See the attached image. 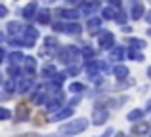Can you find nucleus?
Here are the masks:
<instances>
[{
	"label": "nucleus",
	"instance_id": "1",
	"mask_svg": "<svg viewBox=\"0 0 151 137\" xmlns=\"http://www.w3.org/2000/svg\"><path fill=\"white\" fill-rule=\"evenodd\" d=\"M58 59L69 67V65H78V61L82 59V55H81V50H78L77 46L69 44V46H63V48L58 50Z\"/></svg>",
	"mask_w": 151,
	"mask_h": 137
},
{
	"label": "nucleus",
	"instance_id": "2",
	"mask_svg": "<svg viewBox=\"0 0 151 137\" xmlns=\"http://www.w3.org/2000/svg\"><path fill=\"white\" fill-rule=\"evenodd\" d=\"M90 126V122L86 118H75L71 122H65L59 126V133L61 135H78L82 131H86Z\"/></svg>",
	"mask_w": 151,
	"mask_h": 137
},
{
	"label": "nucleus",
	"instance_id": "3",
	"mask_svg": "<svg viewBox=\"0 0 151 137\" xmlns=\"http://www.w3.org/2000/svg\"><path fill=\"white\" fill-rule=\"evenodd\" d=\"M38 36H40V33H38V31L35 29V27H27V29H23V33L19 34L23 48H33V46L37 44Z\"/></svg>",
	"mask_w": 151,
	"mask_h": 137
},
{
	"label": "nucleus",
	"instance_id": "4",
	"mask_svg": "<svg viewBox=\"0 0 151 137\" xmlns=\"http://www.w3.org/2000/svg\"><path fill=\"white\" fill-rule=\"evenodd\" d=\"M98 46H100L101 50H107V52H109L115 46V34L111 33V31L101 29L100 33H98Z\"/></svg>",
	"mask_w": 151,
	"mask_h": 137
},
{
	"label": "nucleus",
	"instance_id": "5",
	"mask_svg": "<svg viewBox=\"0 0 151 137\" xmlns=\"http://www.w3.org/2000/svg\"><path fill=\"white\" fill-rule=\"evenodd\" d=\"M33 88H35V78L33 76H19L17 80H15V92L17 93H29V92H33Z\"/></svg>",
	"mask_w": 151,
	"mask_h": 137
},
{
	"label": "nucleus",
	"instance_id": "6",
	"mask_svg": "<svg viewBox=\"0 0 151 137\" xmlns=\"http://www.w3.org/2000/svg\"><path fill=\"white\" fill-rule=\"evenodd\" d=\"M145 15V8H144V2L142 0H130V11H128V17L138 21Z\"/></svg>",
	"mask_w": 151,
	"mask_h": 137
},
{
	"label": "nucleus",
	"instance_id": "7",
	"mask_svg": "<svg viewBox=\"0 0 151 137\" xmlns=\"http://www.w3.org/2000/svg\"><path fill=\"white\" fill-rule=\"evenodd\" d=\"M98 10H101V2H100V0H88V2H82V6L78 8L81 15H88V17H92Z\"/></svg>",
	"mask_w": 151,
	"mask_h": 137
},
{
	"label": "nucleus",
	"instance_id": "8",
	"mask_svg": "<svg viewBox=\"0 0 151 137\" xmlns=\"http://www.w3.org/2000/svg\"><path fill=\"white\" fill-rule=\"evenodd\" d=\"M109 120V111L101 107H96L92 111V124L94 126H103V124Z\"/></svg>",
	"mask_w": 151,
	"mask_h": 137
},
{
	"label": "nucleus",
	"instance_id": "9",
	"mask_svg": "<svg viewBox=\"0 0 151 137\" xmlns=\"http://www.w3.org/2000/svg\"><path fill=\"white\" fill-rule=\"evenodd\" d=\"M151 130V124L149 122H144V120H140V122H134L132 128H130V133L132 135H147Z\"/></svg>",
	"mask_w": 151,
	"mask_h": 137
},
{
	"label": "nucleus",
	"instance_id": "10",
	"mask_svg": "<svg viewBox=\"0 0 151 137\" xmlns=\"http://www.w3.org/2000/svg\"><path fill=\"white\" fill-rule=\"evenodd\" d=\"M73 114H75V109L73 107H65V109L61 107L58 112H54V114H52V122H61V120L71 118Z\"/></svg>",
	"mask_w": 151,
	"mask_h": 137
},
{
	"label": "nucleus",
	"instance_id": "11",
	"mask_svg": "<svg viewBox=\"0 0 151 137\" xmlns=\"http://www.w3.org/2000/svg\"><path fill=\"white\" fill-rule=\"evenodd\" d=\"M29 107H27V103H19L17 109H15V122H27L29 120Z\"/></svg>",
	"mask_w": 151,
	"mask_h": 137
},
{
	"label": "nucleus",
	"instance_id": "12",
	"mask_svg": "<svg viewBox=\"0 0 151 137\" xmlns=\"http://www.w3.org/2000/svg\"><path fill=\"white\" fill-rule=\"evenodd\" d=\"M124 48L122 46H113V48L109 50V61H113V63H119V61H124Z\"/></svg>",
	"mask_w": 151,
	"mask_h": 137
},
{
	"label": "nucleus",
	"instance_id": "13",
	"mask_svg": "<svg viewBox=\"0 0 151 137\" xmlns=\"http://www.w3.org/2000/svg\"><path fill=\"white\" fill-rule=\"evenodd\" d=\"M113 76L117 78V80H126V78L130 76V70H128V67H126V65H122V63H117L113 67Z\"/></svg>",
	"mask_w": 151,
	"mask_h": 137
},
{
	"label": "nucleus",
	"instance_id": "14",
	"mask_svg": "<svg viewBox=\"0 0 151 137\" xmlns=\"http://www.w3.org/2000/svg\"><path fill=\"white\" fill-rule=\"evenodd\" d=\"M55 13H58L61 19H69V21H77V19L81 17V11H78V10H73V8H67V10H58Z\"/></svg>",
	"mask_w": 151,
	"mask_h": 137
},
{
	"label": "nucleus",
	"instance_id": "15",
	"mask_svg": "<svg viewBox=\"0 0 151 137\" xmlns=\"http://www.w3.org/2000/svg\"><path fill=\"white\" fill-rule=\"evenodd\" d=\"M86 29L90 34H98L101 31V17H88L86 21Z\"/></svg>",
	"mask_w": 151,
	"mask_h": 137
},
{
	"label": "nucleus",
	"instance_id": "16",
	"mask_svg": "<svg viewBox=\"0 0 151 137\" xmlns=\"http://www.w3.org/2000/svg\"><path fill=\"white\" fill-rule=\"evenodd\" d=\"M35 70H37V59L35 57H25L23 59V72L27 76H35Z\"/></svg>",
	"mask_w": 151,
	"mask_h": 137
},
{
	"label": "nucleus",
	"instance_id": "17",
	"mask_svg": "<svg viewBox=\"0 0 151 137\" xmlns=\"http://www.w3.org/2000/svg\"><path fill=\"white\" fill-rule=\"evenodd\" d=\"M37 11H38V4L37 2H29L25 8L21 10V15L25 19H33V17H37Z\"/></svg>",
	"mask_w": 151,
	"mask_h": 137
},
{
	"label": "nucleus",
	"instance_id": "18",
	"mask_svg": "<svg viewBox=\"0 0 151 137\" xmlns=\"http://www.w3.org/2000/svg\"><path fill=\"white\" fill-rule=\"evenodd\" d=\"M144 116H145V111L144 109H132V111L126 114V120L128 122H140V120H144Z\"/></svg>",
	"mask_w": 151,
	"mask_h": 137
},
{
	"label": "nucleus",
	"instance_id": "19",
	"mask_svg": "<svg viewBox=\"0 0 151 137\" xmlns=\"http://www.w3.org/2000/svg\"><path fill=\"white\" fill-rule=\"evenodd\" d=\"M65 34H71V36H78V34L82 33V27L78 25L77 21H71V23H65V31H63Z\"/></svg>",
	"mask_w": 151,
	"mask_h": 137
},
{
	"label": "nucleus",
	"instance_id": "20",
	"mask_svg": "<svg viewBox=\"0 0 151 137\" xmlns=\"http://www.w3.org/2000/svg\"><path fill=\"white\" fill-rule=\"evenodd\" d=\"M23 29H25V27H23L19 21H10V23L6 25V31L10 33V36H17V34H21Z\"/></svg>",
	"mask_w": 151,
	"mask_h": 137
},
{
	"label": "nucleus",
	"instance_id": "21",
	"mask_svg": "<svg viewBox=\"0 0 151 137\" xmlns=\"http://www.w3.org/2000/svg\"><path fill=\"white\" fill-rule=\"evenodd\" d=\"M44 48L55 53V52L59 50V40H58L55 36H46V38H44Z\"/></svg>",
	"mask_w": 151,
	"mask_h": 137
},
{
	"label": "nucleus",
	"instance_id": "22",
	"mask_svg": "<svg viewBox=\"0 0 151 137\" xmlns=\"http://www.w3.org/2000/svg\"><path fill=\"white\" fill-rule=\"evenodd\" d=\"M126 55L130 57L132 61H136V63H142V61H145L144 53H142V50H134V48H128V52H126Z\"/></svg>",
	"mask_w": 151,
	"mask_h": 137
},
{
	"label": "nucleus",
	"instance_id": "23",
	"mask_svg": "<svg viewBox=\"0 0 151 137\" xmlns=\"http://www.w3.org/2000/svg\"><path fill=\"white\" fill-rule=\"evenodd\" d=\"M55 72H58V69H55L54 65H48V63H46L44 67H42V70H40L42 78H46V80H50V78H54V76H55Z\"/></svg>",
	"mask_w": 151,
	"mask_h": 137
},
{
	"label": "nucleus",
	"instance_id": "24",
	"mask_svg": "<svg viewBox=\"0 0 151 137\" xmlns=\"http://www.w3.org/2000/svg\"><path fill=\"white\" fill-rule=\"evenodd\" d=\"M23 59H25V55H23L21 52H12V53H8V61H10V65H19V63H23Z\"/></svg>",
	"mask_w": 151,
	"mask_h": 137
},
{
	"label": "nucleus",
	"instance_id": "25",
	"mask_svg": "<svg viewBox=\"0 0 151 137\" xmlns=\"http://www.w3.org/2000/svg\"><path fill=\"white\" fill-rule=\"evenodd\" d=\"M37 21L40 23V25H48V23L52 21L50 11H48V10H40V11H37Z\"/></svg>",
	"mask_w": 151,
	"mask_h": 137
},
{
	"label": "nucleus",
	"instance_id": "26",
	"mask_svg": "<svg viewBox=\"0 0 151 137\" xmlns=\"http://www.w3.org/2000/svg\"><path fill=\"white\" fill-rule=\"evenodd\" d=\"M128 46L134 50H145V46H147V42L142 40V38H128Z\"/></svg>",
	"mask_w": 151,
	"mask_h": 137
},
{
	"label": "nucleus",
	"instance_id": "27",
	"mask_svg": "<svg viewBox=\"0 0 151 137\" xmlns=\"http://www.w3.org/2000/svg\"><path fill=\"white\" fill-rule=\"evenodd\" d=\"M84 89H86V86L82 84V82H71V84H69V92L75 93V95H81Z\"/></svg>",
	"mask_w": 151,
	"mask_h": 137
},
{
	"label": "nucleus",
	"instance_id": "28",
	"mask_svg": "<svg viewBox=\"0 0 151 137\" xmlns=\"http://www.w3.org/2000/svg\"><path fill=\"white\" fill-rule=\"evenodd\" d=\"M115 13H117V10L111 6L101 8V19H115Z\"/></svg>",
	"mask_w": 151,
	"mask_h": 137
},
{
	"label": "nucleus",
	"instance_id": "29",
	"mask_svg": "<svg viewBox=\"0 0 151 137\" xmlns=\"http://www.w3.org/2000/svg\"><path fill=\"white\" fill-rule=\"evenodd\" d=\"M113 21H117L119 25H126V21H128V13H126V11H122V10H117Z\"/></svg>",
	"mask_w": 151,
	"mask_h": 137
},
{
	"label": "nucleus",
	"instance_id": "30",
	"mask_svg": "<svg viewBox=\"0 0 151 137\" xmlns=\"http://www.w3.org/2000/svg\"><path fill=\"white\" fill-rule=\"evenodd\" d=\"M81 55L84 57L86 61H88V59H94V55H96V52H94V48H90V46H84V48L81 50Z\"/></svg>",
	"mask_w": 151,
	"mask_h": 137
},
{
	"label": "nucleus",
	"instance_id": "31",
	"mask_svg": "<svg viewBox=\"0 0 151 137\" xmlns=\"http://www.w3.org/2000/svg\"><path fill=\"white\" fill-rule=\"evenodd\" d=\"M8 74H10L14 80H17L19 74H21V69H19V65H10V67H8Z\"/></svg>",
	"mask_w": 151,
	"mask_h": 137
},
{
	"label": "nucleus",
	"instance_id": "32",
	"mask_svg": "<svg viewBox=\"0 0 151 137\" xmlns=\"http://www.w3.org/2000/svg\"><path fill=\"white\" fill-rule=\"evenodd\" d=\"M65 72H67V76H77V74L81 72V67H78V65H69Z\"/></svg>",
	"mask_w": 151,
	"mask_h": 137
},
{
	"label": "nucleus",
	"instance_id": "33",
	"mask_svg": "<svg viewBox=\"0 0 151 137\" xmlns=\"http://www.w3.org/2000/svg\"><path fill=\"white\" fill-rule=\"evenodd\" d=\"M52 29H54L55 33H63V31H65V23L63 21H55V23H52Z\"/></svg>",
	"mask_w": 151,
	"mask_h": 137
},
{
	"label": "nucleus",
	"instance_id": "34",
	"mask_svg": "<svg viewBox=\"0 0 151 137\" xmlns=\"http://www.w3.org/2000/svg\"><path fill=\"white\" fill-rule=\"evenodd\" d=\"M4 92H8V93H10V92H15V80H14V78H12V80H8L6 84H4Z\"/></svg>",
	"mask_w": 151,
	"mask_h": 137
},
{
	"label": "nucleus",
	"instance_id": "35",
	"mask_svg": "<svg viewBox=\"0 0 151 137\" xmlns=\"http://www.w3.org/2000/svg\"><path fill=\"white\" fill-rule=\"evenodd\" d=\"M10 118H12V112L8 111V109L0 107V120H10Z\"/></svg>",
	"mask_w": 151,
	"mask_h": 137
},
{
	"label": "nucleus",
	"instance_id": "36",
	"mask_svg": "<svg viewBox=\"0 0 151 137\" xmlns=\"http://www.w3.org/2000/svg\"><path fill=\"white\" fill-rule=\"evenodd\" d=\"M46 122V116H44V112H38L37 116H35V124H44Z\"/></svg>",
	"mask_w": 151,
	"mask_h": 137
},
{
	"label": "nucleus",
	"instance_id": "37",
	"mask_svg": "<svg viewBox=\"0 0 151 137\" xmlns=\"http://www.w3.org/2000/svg\"><path fill=\"white\" fill-rule=\"evenodd\" d=\"M8 15V8L4 6V4H0V19H4Z\"/></svg>",
	"mask_w": 151,
	"mask_h": 137
},
{
	"label": "nucleus",
	"instance_id": "38",
	"mask_svg": "<svg viewBox=\"0 0 151 137\" xmlns=\"http://www.w3.org/2000/svg\"><path fill=\"white\" fill-rule=\"evenodd\" d=\"M77 103H81V95H77V97H73V99H71V101H69V107H73V109H75V105H77Z\"/></svg>",
	"mask_w": 151,
	"mask_h": 137
},
{
	"label": "nucleus",
	"instance_id": "39",
	"mask_svg": "<svg viewBox=\"0 0 151 137\" xmlns=\"http://www.w3.org/2000/svg\"><path fill=\"white\" fill-rule=\"evenodd\" d=\"M109 4H111V8H121V0H109Z\"/></svg>",
	"mask_w": 151,
	"mask_h": 137
},
{
	"label": "nucleus",
	"instance_id": "40",
	"mask_svg": "<svg viewBox=\"0 0 151 137\" xmlns=\"http://www.w3.org/2000/svg\"><path fill=\"white\" fill-rule=\"evenodd\" d=\"M10 99V93L8 92H0V101H8Z\"/></svg>",
	"mask_w": 151,
	"mask_h": 137
},
{
	"label": "nucleus",
	"instance_id": "41",
	"mask_svg": "<svg viewBox=\"0 0 151 137\" xmlns=\"http://www.w3.org/2000/svg\"><path fill=\"white\" fill-rule=\"evenodd\" d=\"M67 2H69V4H78V6H82V2H84V0H67Z\"/></svg>",
	"mask_w": 151,
	"mask_h": 137
},
{
	"label": "nucleus",
	"instance_id": "42",
	"mask_svg": "<svg viewBox=\"0 0 151 137\" xmlns=\"http://www.w3.org/2000/svg\"><path fill=\"white\" fill-rule=\"evenodd\" d=\"M122 33H126V34H128V33H132V29H130L128 25H122Z\"/></svg>",
	"mask_w": 151,
	"mask_h": 137
},
{
	"label": "nucleus",
	"instance_id": "43",
	"mask_svg": "<svg viewBox=\"0 0 151 137\" xmlns=\"http://www.w3.org/2000/svg\"><path fill=\"white\" fill-rule=\"evenodd\" d=\"M144 17H145V21H147V23H149V25H151V10H149V11H147V13H145V15H144Z\"/></svg>",
	"mask_w": 151,
	"mask_h": 137
},
{
	"label": "nucleus",
	"instance_id": "44",
	"mask_svg": "<svg viewBox=\"0 0 151 137\" xmlns=\"http://www.w3.org/2000/svg\"><path fill=\"white\" fill-rule=\"evenodd\" d=\"M4 57H6V52H4V48H0V63H2Z\"/></svg>",
	"mask_w": 151,
	"mask_h": 137
},
{
	"label": "nucleus",
	"instance_id": "45",
	"mask_svg": "<svg viewBox=\"0 0 151 137\" xmlns=\"http://www.w3.org/2000/svg\"><path fill=\"white\" fill-rule=\"evenodd\" d=\"M147 78H149V80H151V65H149V67H147Z\"/></svg>",
	"mask_w": 151,
	"mask_h": 137
},
{
	"label": "nucleus",
	"instance_id": "46",
	"mask_svg": "<svg viewBox=\"0 0 151 137\" xmlns=\"http://www.w3.org/2000/svg\"><path fill=\"white\" fill-rule=\"evenodd\" d=\"M4 40V34H2V31H0V42H2Z\"/></svg>",
	"mask_w": 151,
	"mask_h": 137
},
{
	"label": "nucleus",
	"instance_id": "47",
	"mask_svg": "<svg viewBox=\"0 0 151 137\" xmlns=\"http://www.w3.org/2000/svg\"><path fill=\"white\" fill-rule=\"evenodd\" d=\"M117 137H128V135H124V133H117Z\"/></svg>",
	"mask_w": 151,
	"mask_h": 137
},
{
	"label": "nucleus",
	"instance_id": "48",
	"mask_svg": "<svg viewBox=\"0 0 151 137\" xmlns=\"http://www.w3.org/2000/svg\"><path fill=\"white\" fill-rule=\"evenodd\" d=\"M0 84H2V72H0Z\"/></svg>",
	"mask_w": 151,
	"mask_h": 137
},
{
	"label": "nucleus",
	"instance_id": "49",
	"mask_svg": "<svg viewBox=\"0 0 151 137\" xmlns=\"http://www.w3.org/2000/svg\"><path fill=\"white\" fill-rule=\"evenodd\" d=\"M147 34H149V36H151V29H149V31H147Z\"/></svg>",
	"mask_w": 151,
	"mask_h": 137
},
{
	"label": "nucleus",
	"instance_id": "50",
	"mask_svg": "<svg viewBox=\"0 0 151 137\" xmlns=\"http://www.w3.org/2000/svg\"><path fill=\"white\" fill-rule=\"evenodd\" d=\"M50 137H59V135H50Z\"/></svg>",
	"mask_w": 151,
	"mask_h": 137
},
{
	"label": "nucleus",
	"instance_id": "51",
	"mask_svg": "<svg viewBox=\"0 0 151 137\" xmlns=\"http://www.w3.org/2000/svg\"><path fill=\"white\" fill-rule=\"evenodd\" d=\"M149 2H151V0H149Z\"/></svg>",
	"mask_w": 151,
	"mask_h": 137
}]
</instances>
